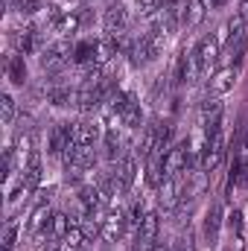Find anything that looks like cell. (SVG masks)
<instances>
[{"instance_id": "3", "label": "cell", "mask_w": 248, "mask_h": 251, "mask_svg": "<svg viewBox=\"0 0 248 251\" xmlns=\"http://www.w3.org/2000/svg\"><path fill=\"white\" fill-rule=\"evenodd\" d=\"M73 47H76V44H70L67 38H59V41H53L50 47L41 50V59H38V62H41L44 70H59V67H64L67 59L73 56Z\"/></svg>"}, {"instance_id": "6", "label": "cell", "mask_w": 248, "mask_h": 251, "mask_svg": "<svg viewBox=\"0 0 248 251\" xmlns=\"http://www.w3.org/2000/svg\"><path fill=\"white\" fill-rule=\"evenodd\" d=\"M234 85H237V67L234 64L231 67H219L207 79V94L210 97H225L228 91H234Z\"/></svg>"}, {"instance_id": "21", "label": "cell", "mask_w": 248, "mask_h": 251, "mask_svg": "<svg viewBox=\"0 0 248 251\" xmlns=\"http://www.w3.org/2000/svg\"><path fill=\"white\" fill-rule=\"evenodd\" d=\"M6 73H9V79H12L15 85H24V79H26V67H24V59H21V56H12V59L6 62Z\"/></svg>"}, {"instance_id": "8", "label": "cell", "mask_w": 248, "mask_h": 251, "mask_svg": "<svg viewBox=\"0 0 248 251\" xmlns=\"http://www.w3.org/2000/svg\"><path fill=\"white\" fill-rule=\"evenodd\" d=\"M128 26V9L123 3H111L102 15V29L105 35H123V29Z\"/></svg>"}, {"instance_id": "27", "label": "cell", "mask_w": 248, "mask_h": 251, "mask_svg": "<svg viewBox=\"0 0 248 251\" xmlns=\"http://www.w3.org/2000/svg\"><path fill=\"white\" fill-rule=\"evenodd\" d=\"M201 3H204V9H216V6H222L225 0H201Z\"/></svg>"}, {"instance_id": "15", "label": "cell", "mask_w": 248, "mask_h": 251, "mask_svg": "<svg viewBox=\"0 0 248 251\" xmlns=\"http://www.w3.org/2000/svg\"><path fill=\"white\" fill-rule=\"evenodd\" d=\"M35 41H38L35 26H24V29H15L12 32V44H15L18 53H32L35 50Z\"/></svg>"}, {"instance_id": "14", "label": "cell", "mask_w": 248, "mask_h": 251, "mask_svg": "<svg viewBox=\"0 0 248 251\" xmlns=\"http://www.w3.org/2000/svg\"><path fill=\"white\" fill-rule=\"evenodd\" d=\"M137 178V155H123L120 167H117V181H120V193H128L134 187Z\"/></svg>"}, {"instance_id": "18", "label": "cell", "mask_w": 248, "mask_h": 251, "mask_svg": "<svg viewBox=\"0 0 248 251\" xmlns=\"http://www.w3.org/2000/svg\"><path fill=\"white\" fill-rule=\"evenodd\" d=\"M47 102L50 105H76V91H70V88H47Z\"/></svg>"}, {"instance_id": "28", "label": "cell", "mask_w": 248, "mask_h": 251, "mask_svg": "<svg viewBox=\"0 0 248 251\" xmlns=\"http://www.w3.org/2000/svg\"><path fill=\"white\" fill-rule=\"evenodd\" d=\"M149 251H173V249H170V246H164V243H155Z\"/></svg>"}, {"instance_id": "20", "label": "cell", "mask_w": 248, "mask_h": 251, "mask_svg": "<svg viewBox=\"0 0 248 251\" xmlns=\"http://www.w3.org/2000/svg\"><path fill=\"white\" fill-rule=\"evenodd\" d=\"M73 62L76 64H94L97 62V41H82L73 47Z\"/></svg>"}, {"instance_id": "2", "label": "cell", "mask_w": 248, "mask_h": 251, "mask_svg": "<svg viewBox=\"0 0 248 251\" xmlns=\"http://www.w3.org/2000/svg\"><path fill=\"white\" fill-rule=\"evenodd\" d=\"M225 134H222V128L219 131H213L210 137H204V152H201V161H198V167H201V173H213V170H219L222 167V161H225Z\"/></svg>"}, {"instance_id": "13", "label": "cell", "mask_w": 248, "mask_h": 251, "mask_svg": "<svg viewBox=\"0 0 248 251\" xmlns=\"http://www.w3.org/2000/svg\"><path fill=\"white\" fill-rule=\"evenodd\" d=\"M158 231H161V219H158V213H146L143 222L137 225V243H140L143 249H152L155 240H158Z\"/></svg>"}, {"instance_id": "23", "label": "cell", "mask_w": 248, "mask_h": 251, "mask_svg": "<svg viewBox=\"0 0 248 251\" xmlns=\"http://www.w3.org/2000/svg\"><path fill=\"white\" fill-rule=\"evenodd\" d=\"M0 108H3V123L9 126L12 120H15V114H18V105H15V100H12L9 94H3V97H0Z\"/></svg>"}, {"instance_id": "17", "label": "cell", "mask_w": 248, "mask_h": 251, "mask_svg": "<svg viewBox=\"0 0 248 251\" xmlns=\"http://www.w3.org/2000/svg\"><path fill=\"white\" fill-rule=\"evenodd\" d=\"M204 3L201 0H187L184 3V15H181V26L187 29H193V26H198L201 21H204Z\"/></svg>"}, {"instance_id": "10", "label": "cell", "mask_w": 248, "mask_h": 251, "mask_svg": "<svg viewBox=\"0 0 248 251\" xmlns=\"http://www.w3.org/2000/svg\"><path fill=\"white\" fill-rule=\"evenodd\" d=\"M82 219H70L67 213H53V216H47V222H44V231H47V237L50 240H64L67 234H70V228H76Z\"/></svg>"}, {"instance_id": "26", "label": "cell", "mask_w": 248, "mask_h": 251, "mask_svg": "<svg viewBox=\"0 0 248 251\" xmlns=\"http://www.w3.org/2000/svg\"><path fill=\"white\" fill-rule=\"evenodd\" d=\"M173 251H196V246H193V237L187 234V237H178V243H175V249Z\"/></svg>"}, {"instance_id": "19", "label": "cell", "mask_w": 248, "mask_h": 251, "mask_svg": "<svg viewBox=\"0 0 248 251\" xmlns=\"http://www.w3.org/2000/svg\"><path fill=\"white\" fill-rule=\"evenodd\" d=\"M219 225H222V207H219V204H213V207L207 210V216H204V237H207L210 243L216 240Z\"/></svg>"}, {"instance_id": "9", "label": "cell", "mask_w": 248, "mask_h": 251, "mask_svg": "<svg viewBox=\"0 0 248 251\" xmlns=\"http://www.w3.org/2000/svg\"><path fill=\"white\" fill-rule=\"evenodd\" d=\"M181 201V176L178 178H164V184L158 187V204L161 210H175Z\"/></svg>"}, {"instance_id": "11", "label": "cell", "mask_w": 248, "mask_h": 251, "mask_svg": "<svg viewBox=\"0 0 248 251\" xmlns=\"http://www.w3.org/2000/svg\"><path fill=\"white\" fill-rule=\"evenodd\" d=\"M99 137H102V126L97 123V120H79V123H73V143L94 146Z\"/></svg>"}, {"instance_id": "16", "label": "cell", "mask_w": 248, "mask_h": 251, "mask_svg": "<svg viewBox=\"0 0 248 251\" xmlns=\"http://www.w3.org/2000/svg\"><path fill=\"white\" fill-rule=\"evenodd\" d=\"M198 120H201V126H210L216 120H222V100L219 97H207L198 105Z\"/></svg>"}, {"instance_id": "7", "label": "cell", "mask_w": 248, "mask_h": 251, "mask_svg": "<svg viewBox=\"0 0 248 251\" xmlns=\"http://www.w3.org/2000/svg\"><path fill=\"white\" fill-rule=\"evenodd\" d=\"M125 222H128V216H125L123 210H108L102 216V222H99V237L105 243H117L125 234Z\"/></svg>"}, {"instance_id": "24", "label": "cell", "mask_w": 248, "mask_h": 251, "mask_svg": "<svg viewBox=\"0 0 248 251\" xmlns=\"http://www.w3.org/2000/svg\"><path fill=\"white\" fill-rule=\"evenodd\" d=\"M15 240H18V222H15V219H9V222H6V228H3V249L12 251V249H15Z\"/></svg>"}, {"instance_id": "12", "label": "cell", "mask_w": 248, "mask_h": 251, "mask_svg": "<svg viewBox=\"0 0 248 251\" xmlns=\"http://www.w3.org/2000/svg\"><path fill=\"white\" fill-rule=\"evenodd\" d=\"M73 143V123H59L50 131V140H47V152L50 155H64V149Z\"/></svg>"}, {"instance_id": "25", "label": "cell", "mask_w": 248, "mask_h": 251, "mask_svg": "<svg viewBox=\"0 0 248 251\" xmlns=\"http://www.w3.org/2000/svg\"><path fill=\"white\" fill-rule=\"evenodd\" d=\"M41 9V0H18V12L21 15H35Z\"/></svg>"}, {"instance_id": "1", "label": "cell", "mask_w": 248, "mask_h": 251, "mask_svg": "<svg viewBox=\"0 0 248 251\" xmlns=\"http://www.w3.org/2000/svg\"><path fill=\"white\" fill-rule=\"evenodd\" d=\"M190 56H193L196 76H204V73L210 70V64L219 59V35H204V38L190 50Z\"/></svg>"}, {"instance_id": "5", "label": "cell", "mask_w": 248, "mask_h": 251, "mask_svg": "<svg viewBox=\"0 0 248 251\" xmlns=\"http://www.w3.org/2000/svg\"><path fill=\"white\" fill-rule=\"evenodd\" d=\"M64 167H76V170H94L97 167V149L94 146H79V143H70L64 149Z\"/></svg>"}, {"instance_id": "22", "label": "cell", "mask_w": 248, "mask_h": 251, "mask_svg": "<svg viewBox=\"0 0 248 251\" xmlns=\"http://www.w3.org/2000/svg\"><path fill=\"white\" fill-rule=\"evenodd\" d=\"M164 3H167V0H134V9H137L140 18H149V15H155V12H161Z\"/></svg>"}, {"instance_id": "4", "label": "cell", "mask_w": 248, "mask_h": 251, "mask_svg": "<svg viewBox=\"0 0 248 251\" xmlns=\"http://www.w3.org/2000/svg\"><path fill=\"white\" fill-rule=\"evenodd\" d=\"M187 164H190V143H178V146L167 149V155H164V176L167 178L184 176Z\"/></svg>"}, {"instance_id": "29", "label": "cell", "mask_w": 248, "mask_h": 251, "mask_svg": "<svg viewBox=\"0 0 248 251\" xmlns=\"http://www.w3.org/2000/svg\"><path fill=\"white\" fill-rule=\"evenodd\" d=\"M240 9H243L240 15H243V18H246V21H248V0H243V6H240Z\"/></svg>"}]
</instances>
